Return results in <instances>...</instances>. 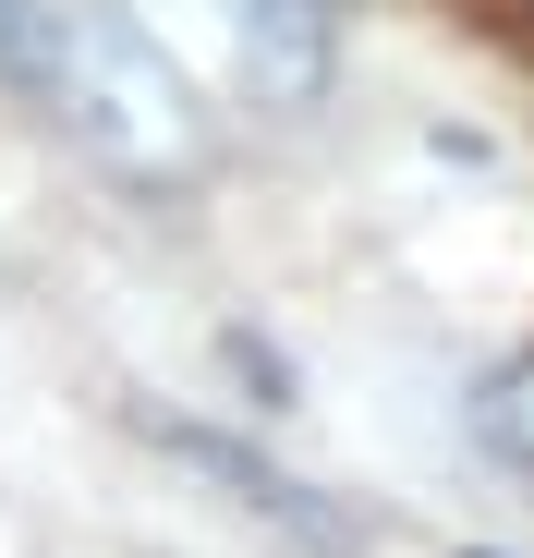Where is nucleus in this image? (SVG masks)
I'll return each mask as SVG.
<instances>
[{
	"instance_id": "obj_1",
	"label": "nucleus",
	"mask_w": 534,
	"mask_h": 558,
	"mask_svg": "<svg viewBox=\"0 0 534 558\" xmlns=\"http://www.w3.org/2000/svg\"><path fill=\"white\" fill-rule=\"evenodd\" d=\"M0 73H13L61 134H85V158H110L146 195H183L207 170L195 85L134 37L110 0H0Z\"/></svg>"
},
{
	"instance_id": "obj_2",
	"label": "nucleus",
	"mask_w": 534,
	"mask_h": 558,
	"mask_svg": "<svg viewBox=\"0 0 534 558\" xmlns=\"http://www.w3.org/2000/svg\"><path fill=\"white\" fill-rule=\"evenodd\" d=\"M158 437H170V449H183V461H195V474H219V486H231V498H243L255 522H280L292 546H316V558H352V522H340L328 498H304V486L280 474V461H255L243 437H219V425H158Z\"/></svg>"
},
{
	"instance_id": "obj_3",
	"label": "nucleus",
	"mask_w": 534,
	"mask_h": 558,
	"mask_svg": "<svg viewBox=\"0 0 534 558\" xmlns=\"http://www.w3.org/2000/svg\"><path fill=\"white\" fill-rule=\"evenodd\" d=\"M340 61V0H243V73L267 110H316Z\"/></svg>"
},
{
	"instance_id": "obj_4",
	"label": "nucleus",
	"mask_w": 534,
	"mask_h": 558,
	"mask_svg": "<svg viewBox=\"0 0 534 558\" xmlns=\"http://www.w3.org/2000/svg\"><path fill=\"white\" fill-rule=\"evenodd\" d=\"M522 25H534V0H522Z\"/></svg>"
},
{
	"instance_id": "obj_5",
	"label": "nucleus",
	"mask_w": 534,
	"mask_h": 558,
	"mask_svg": "<svg viewBox=\"0 0 534 558\" xmlns=\"http://www.w3.org/2000/svg\"><path fill=\"white\" fill-rule=\"evenodd\" d=\"M474 558H498V546H474Z\"/></svg>"
}]
</instances>
